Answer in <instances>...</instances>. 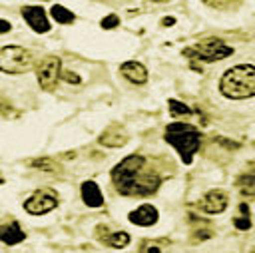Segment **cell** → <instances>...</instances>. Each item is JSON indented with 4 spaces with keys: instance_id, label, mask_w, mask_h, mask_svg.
I'll return each mask as SVG.
<instances>
[{
    "instance_id": "obj_20",
    "label": "cell",
    "mask_w": 255,
    "mask_h": 253,
    "mask_svg": "<svg viewBox=\"0 0 255 253\" xmlns=\"http://www.w3.org/2000/svg\"><path fill=\"white\" fill-rule=\"evenodd\" d=\"M169 112L173 116H189L191 114V108H187L185 104H181L177 100H169Z\"/></svg>"
},
{
    "instance_id": "obj_17",
    "label": "cell",
    "mask_w": 255,
    "mask_h": 253,
    "mask_svg": "<svg viewBox=\"0 0 255 253\" xmlns=\"http://www.w3.org/2000/svg\"><path fill=\"white\" fill-rule=\"evenodd\" d=\"M50 14H52V18H54L56 22H60V24H72L74 18H76L72 10H68V8L60 6V4H54L52 10H50Z\"/></svg>"
},
{
    "instance_id": "obj_1",
    "label": "cell",
    "mask_w": 255,
    "mask_h": 253,
    "mask_svg": "<svg viewBox=\"0 0 255 253\" xmlns=\"http://www.w3.org/2000/svg\"><path fill=\"white\" fill-rule=\"evenodd\" d=\"M219 92L231 100H245L255 94V68L239 64L229 68L219 80Z\"/></svg>"
},
{
    "instance_id": "obj_21",
    "label": "cell",
    "mask_w": 255,
    "mask_h": 253,
    "mask_svg": "<svg viewBox=\"0 0 255 253\" xmlns=\"http://www.w3.org/2000/svg\"><path fill=\"white\" fill-rule=\"evenodd\" d=\"M30 165H32V167H38V169H44V171H58V165H56L52 159H48V157L34 159V161H30Z\"/></svg>"
},
{
    "instance_id": "obj_19",
    "label": "cell",
    "mask_w": 255,
    "mask_h": 253,
    "mask_svg": "<svg viewBox=\"0 0 255 253\" xmlns=\"http://www.w3.org/2000/svg\"><path fill=\"white\" fill-rule=\"evenodd\" d=\"M237 185L241 187V191H243L245 195H253V187H255V179H253V175H251V173H247V175H241V177H239V181H237Z\"/></svg>"
},
{
    "instance_id": "obj_12",
    "label": "cell",
    "mask_w": 255,
    "mask_h": 253,
    "mask_svg": "<svg viewBox=\"0 0 255 253\" xmlns=\"http://www.w3.org/2000/svg\"><path fill=\"white\" fill-rule=\"evenodd\" d=\"M120 72L122 76H126L131 84H145L147 80V70L141 62H135V60H129V62H124L120 66Z\"/></svg>"
},
{
    "instance_id": "obj_22",
    "label": "cell",
    "mask_w": 255,
    "mask_h": 253,
    "mask_svg": "<svg viewBox=\"0 0 255 253\" xmlns=\"http://www.w3.org/2000/svg\"><path fill=\"white\" fill-rule=\"evenodd\" d=\"M118 24H120V18H118L116 14H108V16H106V18L100 22V26H102V28H106V30H110V28H116Z\"/></svg>"
},
{
    "instance_id": "obj_13",
    "label": "cell",
    "mask_w": 255,
    "mask_h": 253,
    "mask_svg": "<svg viewBox=\"0 0 255 253\" xmlns=\"http://www.w3.org/2000/svg\"><path fill=\"white\" fill-rule=\"evenodd\" d=\"M96 233H98V239L100 241H104L106 245L116 247V249H122V247H126L129 243V235L126 231H110L108 227L102 225V227L96 229Z\"/></svg>"
},
{
    "instance_id": "obj_27",
    "label": "cell",
    "mask_w": 255,
    "mask_h": 253,
    "mask_svg": "<svg viewBox=\"0 0 255 253\" xmlns=\"http://www.w3.org/2000/svg\"><path fill=\"white\" fill-rule=\"evenodd\" d=\"M173 22H175L173 18H165V20H163V24H165V26H169V24H173Z\"/></svg>"
},
{
    "instance_id": "obj_5",
    "label": "cell",
    "mask_w": 255,
    "mask_h": 253,
    "mask_svg": "<svg viewBox=\"0 0 255 253\" xmlns=\"http://www.w3.org/2000/svg\"><path fill=\"white\" fill-rule=\"evenodd\" d=\"M143 165H145V157L133 153V155L124 157V159L112 169V181L116 183V187H118L120 193H122V191L126 189V185L143 169Z\"/></svg>"
},
{
    "instance_id": "obj_16",
    "label": "cell",
    "mask_w": 255,
    "mask_h": 253,
    "mask_svg": "<svg viewBox=\"0 0 255 253\" xmlns=\"http://www.w3.org/2000/svg\"><path fill=\"white\" fill-rule=\"evenodd\" d=\"M126 141H128V135H126V131H124L120 126L110 127V129H106V131L100 135V143H102V145H108V147H120V145H124Z\"/></svg>"
},
{
    "instance_id": "obj_24",
    "label": "cell",
    "mask_w": 255,
    "mask_h": 253,
    "mask_svg": "<svg viewBox=\"0 0 255 253\" xmlns=\"http://www.w3.org/2000/svg\"><path fill=\"white\" fill-rule=\"evenodd\" d=\"M60 78H64V80H66V82H70V84H80V76H78V74H74V72H70V70L60 72Z\"/></svg>"
},
{
    "instance_id": "obj_6",
    "label": "cell",
    "mask_w": 255,
    "mask_h": 253,
    "mask_svg": "<svg viewBox=\"0 0 255 253\" xmlns=\"http://www.w3.org/2000/svg\"><path fill=\"white\" fill-rule=\"evenodd\" d=\"M58 207V195L54 189H48V187H42V189H36L26 201H24V209L30 213V215H44L52 209Z\"/></svg>"
},
{
    "instance_id": "obj_18",
    "label": "cell",
    "mask_w": 255,
    "mask_h": 253,
    "mask_svg": "<svg viewBox=\"0 0 255 253\" xmlns=\"http://www.w3.org/2000/svg\"><path fill=\"white\" fill-rule=\"evenodd\" d=\"M239 209H241V215H237V217L233 219V225H235L237 229H241V231H247V229H251L249 207H247V203H241V205H239Z\"/></svg>"
},
{
    "instance_id": "obj_25",
    "label": "cell",
    "mask_w": 255,
    "mask_h": 253,
    "mask_svg": "<svg viewBox=\"0 0 255 253\" xmlns=\"http://www.w3.org/2000/svg\"><path fill=\"white\" fill-rule=\"evenodd\" d=\"M10 22L8 20H0V34H6V32H10Z\"/></svg>"
},
{
    "instance_id": "obj_8",
    "label": "cell",
    "mask_w": 255,
    "mask_h": 253,
    "mask_svg": "<svg viewBox=\"0 0 255 253\" xmlns=\"http://www.w3.org/2000/svg\"><path fill=\"white\" fill-rule=\"evenodd\" d=\"M159 183H161V179H159L157 173H153V171H147V173L139 171L126 185V189L122 191V195H149V193H153L159 187Z\"/></svg>"
},
{
    "instance_id": "obj_7",
    "label": "cell",
    "mask_w": 255,
    "mask_h": 253,
    "mask_svg": "<svg viewBox=\"0 0 255 253\" xmlns=\"http://www.w3.org/2000/svg\"><path fill=\"white\" fill-rule=\"evenodd\" d=\"M60 72H62V62L58 56H46L40 64H38V70H36V76H38V82L42 86V90H48L52 92L60 80Z\"/></svg>"
},
{
    "instance_id": "obj_4",
    "label": "cell",
    "mask_w": 255,
    "mask_h": 253,
    "mask_svg": "<svg viewBox=\"0 0 255 253\" xmlns=\"http://www.w3.org/2000/svg\"><path fill=\"white\" fill-rule=\"evenodd\" d=\"M185 54L195 60H201V62H217V60L231 56L233 50L219 38H205V40L193 44L191 48H185Z\"/></svg>"
},
{
    "instance_id": "obj_26",
    "label": "cell",
    "mask_w": 255,
    "mask_h": 253,
    "mask_svg": "<svg viewBox=\"0 0 255 253\" xmlns=\"http://www.w3.org/2000/svg\"><path fill=\"white\" fill-rule=\"evenodd\" d=\"M195 235H197V239H205V237H209L211 233H209V231H197Z\"/></svg>"
},
{
    "instance_id": "obj_9",
    "label": "cell",
    "mask_w": 255,
    "mask_h": 253,
    "mask_svg": "<svg viewBox=\"0 0 255 253\" xmlns=\"http://www.w3.org/2000/svg\"><path fill=\"white\" fill-rule=\"evenodd\" d=\"M227 201H229L227 193H223V191H219V189H213V191H207V193L197 201V207H199L203 213H207V215H215V213H221V211L227 209Z\"/></svg>"
},
{
    "instance_id": "obj_14",
    "label": "cell",
    "mask_w": 255,
    "mask_h": 253,
    "mask_svg": "<svg viewBox=\"0 0 255 253\" xmlns=\"http://www.w3.org/2000/svg\"><path fill=\"white\" fill-rule=\"evenodd\" d=\"M24 239H26V233L22 231V227L16 221H10V223L0 225V241L2 243L16 245V243H22Z\"/></svg>"
},
{
    "instance_id": "obj_15",
    "label": "cell",
    "mask_w": 255,
    "mask_h": 253,
    "mask_svg": "<svg viewBox=\"0 0 255 253\" xmlns=\"http://www.w3.org/2000/svg\"><path fill=\"white\" fill-rule=\"evenodd\" d=\"M82 199L90 207H100L104 203V195L96 181H84L82 183Z\"/></svg>"
},
{
    "instance_id": "obj_23",
    "label": "cell",
    "mask_w": 255,
    "mask_h": 253,
    "mask_svg": "<svg viewBox=\"0 0 255 253\" xmlns=\"http://www.w3.org/2000/svg\"><path fill=\"white\" fill-rule=\"evenodd\" d=\"M141 253H161V245L155 241H145L141 243Z\"/></svg>"
},
{
    "instance_id": "obj_2",
    "label": "cell",
    "mask_w": 255,
    "mask_h": 253,
    "mask_svg": "<svg viewBox=\"0 0 255 253\" xmlns=\"http://www.w3.org/2000/svg\"><path fill=\"white\" fill-rule=\"evenodd\" d=\"M163 137H165V141L169 145H173L177 149V153L181 155L183 163H191V157L199 149V143H201V133L191 124H185V122L169 124L165 127V135Z\"/></svg>"
},
{
    "instance_id": "obj_10",
    "label": "cell",
    "mask_w": 255,
    "mask_h": 253,
    "mask_svg": "<svg viewBox=\"0 0 255 253\" xmlns=\"http://www.w3.org/2000/svg\"><path fill=\"white\" fill-rule=\"evenodd\" d=\"M22 16L28 22V26L38 34H44V32H48L52 28L50 20H48V14H46V10L42 6H24L22 8Z\"/></svg>"
},
{
    "instance_id": "obj_3",
    "label": "cell",
    "mask_w": 255,
    "mask_h": 253,
    "mask_svg": "<svg viewBox=\"0 0 255 253\" xmlns=\"http://www.w3.org/2000/svg\"><path fill=\"white\" fill-rule=\"evenodd\" d=\"M34 68V54L22 46L0 48V72L4 74H24Z\"/></svg>"
},
{
    "instance_id": "obj_11",
    "label": "cell",
    "mask_w": 255,
    "mask_h": 253,
    "mask_svg": "<svg viewBox=\"0 0 255 253\" xmlns=\"http://www.w3.org/2000/svg\"><path fill=\"white\" fill-rule=\"evenodd\" d=\"M128 219H129V223H133V225L149 227V225H153V223L157 221V209H155L153 205H149V203H143V205L135 207V209L128 215Z\"/></svg>"
}]
</instances>
